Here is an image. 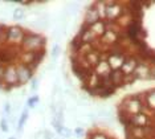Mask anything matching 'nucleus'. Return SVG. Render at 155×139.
<instances>
[{"label":"nucleus","mask_w":155,"mask_h":139,"mask_svg":"<svg viewBox=\"0 0 155 139\" xmlns=\"http://www.w3.org/2000/svg\"><path fill=\"white\" fill-rule=\"evenodd\" d=\"M133 124L135 127H144V124H146V115L144 114H135V115H133Z\"/></svg>","instance_id":"obj_8"},{"label":"nucleus","mask_w":155,"mask_h":139,"mask_svg":"<svg viewBox=\"0 0 155 139\" xmlns=\"http://www.w3.org/2000/svg\"><path fill=\"white\" fill-rule=\"evenodd\" d=\"M13 19H15V20L24 19V11L21 8H16L15 11H13Z\"/></svg>","instance_id":"obj_10"},{"label":"nucleus","mask_w":155,"mask_h":139,"mask_svg":"<svg viewBox=\"0 0 155 139\" xmlns=\"http://www.w3.org/2000/svg\"><path fill=\"white\" fill-rule=\"evenodd\" d=\"M4 78L8 84L19 82V81H17V72L15 68H8L7 70H4Z\"/></svg>","instance_id":"obj_6"},{"label":"nucleus","mask_w":155,"mask_h":139,"mask_svg":"<svg viewBox=\"0 0 155 139\" xmlns=\"http://www.w3.org/2000/svg\"><path fill=\"white\" fill-rule=\"evenodd\" d=\"M147 103H149L151 108H155V91L150 93V94L147 95Z\"/></svg>","instance_id":"obj_11"},{"label":"nucleus","mask_w":155,"mask_h":139,"mask_svg":"<svg viewBox=\"0 0 155 139\" xmlns=\"http://www.w3.org/2000/svg\"><path fill=\"white\" fill-rule=\"evenodd\" d=\"M100 21V15H98V11L96 7H90V8L86 9V13H85V23L87 27L93 25L94 23Z\"/></svg>","instance_id":"obj_2"},{"label":"nucleus","mask_w":155,"mask_h":139,"mask_svg":"<svg viewBox=\"0 0 155 139\" xmlns=\"http://www.w3.org/2000/svg\"><path fill=\"white\" fill-rule=\"evenodd\" d=\"M74 134H76V138H81V135L84 134V127H78V126H77L76 130H74Z\"/></svg>","instance_id":"obj_14"},{"label":"nucleus","mask_w":155,"mask_h":139,"mask_svg":"<svg viewBox=\"0 0 155 139\" xmlns=\"http://www.w3.org/2000/svg\"><path fill=\"white\" fill-rule=\"evenodd\" d=\"M90 139H107V138L105 137V135H102V134H94Z\"/></svg>","instance_id":"obj_17"},{"label":"nucleus","mask_w":155,"mask_h":139,"mask_svg":"<svg viewBox=\"0 0 155 139\" xmlns=\"http://www.w3.org/2000/svg\"><path fill=\"white\" fill-rule=\"evenodd\" d=\"M131 139H134V138H131Z\"/></svg>","instance_id":"obj_20"},{"label":"nucleus","mask_w":155,"mask_h":139,"mask_svg":"<svg viewBox=\"0 0 155 139\" xmlns=\"http://www.w3.org/2000/svg\"><path fill=\"white\" fill-rule=\"evenodd\" d=\"M16 72H17V81L21 84L27 82V81L32 77V70L28 66H24V65L19 66V69H16Z\"/></svg>","instance_id":"obj_3"},{"label":"nucleus","mask_w":155,"mask_h":139,"mask_svg":"<svg viewBox=\"0 0 155 139\" xmlns=\"http://www.w3.org/2000/svg\"><path fill=\"white\" fill-rule=\"evenodd\" d=\"M37 88H38V80L35 78V80L32 81V85H31V89H32V90H36Z\"/></svg>","instance_id":"obj_15"},{"label":"nucleus","mask_w":155,"mask_h":139,"mask_svg":"<svg viewBox=\"0 0 155 139\" xmlns=\"http://www.w3.org/2000/svg\"><path fill=\"white\" fill-rule=\"evenodd\" d=\"M9 139H16V138H9Z\"/></svg>","instance_id":"obj_19"},{"label":"nucleus","mask_w":155,"mask_h":139,"mask_svg":"<svg viewBox=\"0 0 155 139\" xmlns=\"http://www.w3.org/2000/svg\"><path fill=\"white\" fill-rule=\"evenodd\" d=\"M24 45H25L29 51H33L32 45H35V49L38 48L40 45H44V38H41L40 36H37V35H29L28 37L24 38Z\"/></svg>","instance_id":"obj_1"},{"label":"nucleus","mask_w":155,"mask_h":139,"mask_svg":"<svg viewBox=\"0 0 155 139\" xmlns=\"http://www.w3.org/2000/svg\"><path fill=\"white\" fill-rule=\"evenodd\" d=\"M38 102V97L36 95V97H32L28 99V105H29V108H35V103Z\"/></svg>","instance_id":"obj_13"},{"label":"nucleus","mask_w":155,"mask_h":139,"mask_svg":"<svg viewBox=\"0 0 155 139\" xmlns=\"http://www.w3.org/2000/svg\"><path fill=\"white\" fill-rule=\"evenodd\" d=\"M0 129H2V131H4V133H5V131H8V130H9V129H8V122H7V121H5L4 118L0 121Z\"/></svg>","instance_id":"obj_12"},{"label":"nucleus","mask_w":155,"mask_h":139,"mask_svg":"<svg viewBox=\"0 0 155 139\" xmlns=\"http://www.w3.org/2000/svg\"><path fill=\"white\" fill-rule=\"evenodd\" d=\"M90 31L93 32L96 36H100V35H104L105 32H106V27H105V23H102V21H97V23H94L93 25H90Z\"/></svg>","instance_id":"obj_7"},{"label":"nucleus","mask_w":155,"mask_h":139,"mask_svg":"<svg viewBox=\"0 0 155 139\" xmlns=\"http://www.w3.org/2000/svg\"><path fill=\"white\" fill-rule=\"evenodd\" d=\"M125 74L122 73V70H113V72L110 73V81L113 85H117V86H119V85H122L123 82H125Z\"/></svg>","instance_id":"obj_5"},{"label":"nucleus","mask_w":155,"mask_h":139,"mask_svg":"<svg viewBox=\"0 0 155 139\" xmlns=\"http://www.w3.org/2000/svg\"><path fill=\"white\" fill-rule=\"evenodd\" d=\"M151 77H154V78H155V69L153 70V74H151Z\"/></svg>","instance_id":"obj_18"},{"label":"nucleus","mask_w":155,"mask_h":139,"mask_svg":"<svg viewBox=\"0 0 155 139\" xmlns=\"http://www.w3.org/2000/svg\"><path fill=\"white\" fill-rule=\"evenodd\" d=\"M137 66L138 65H137L135 58H127V60H125L123 65L121 66V70L125 76H130V74H133L134 72H135Z\"/></svg>","instance_id":"obj_4"},{"label":"nucleus","mask_w":155,"mask_h":139,"mask_svg":"<svg viewBox=\"0 0 155 139\" xmlns=\"http://www.w3.org/2000/svg\"><path fill=\"white\" fill-rule=\"evenodd\" d=\"M60 52H61V48H60L58 44H56L53 46V49H52V53H51V57L53 58V61H57V58L60 56Z\"/></svg>","instance_id":"obj_9"},{"label":"nucleus","mask_w":155,"mask_h":139,"mask_svg":"<svg viewBox=\"0 0 155 139\" xmlns=\"http://www.w3.org/2000/svg\"><path fill=\"white\" fill-rule=\"evenodd\" d=\"M4 110H5V111L7 113H11V110H12V106H11V103H9V102H5L4 103Z\"/></svg>","instance_id":"obj_16"}]
</instances>
